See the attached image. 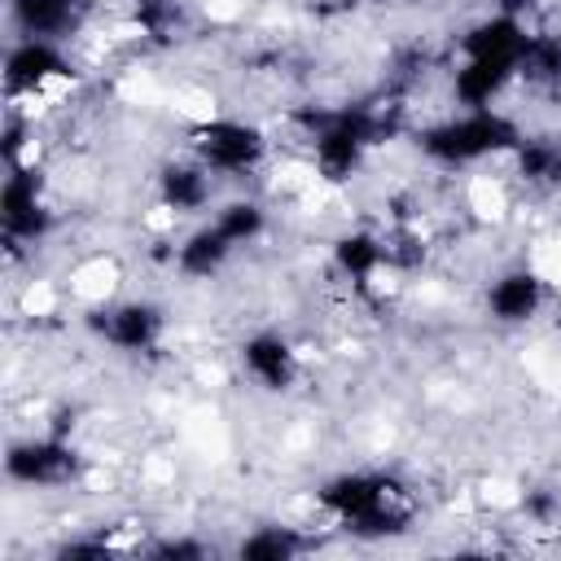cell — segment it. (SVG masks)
Instances as JSON below:
<instances>
[{"label":"cell","mask_w":561,"mask_h":561,"mask_svg":"<svg viewBox=\"0 0 561 561\" xmlns=\"http://www.w3.org/2000/svg\"><path fill=\"white\" fill-rule=\"evenodd\" d=\"M316 504L337 517L346 530L359 535H386L394 526L408 522V491L390 478V473H373V469H346L333 473L329 482H320Z\"/></svg>","instance_id":"obj_1"},{"label":"cell","mask_w":561,"mask_h":561,"mask_svg":"<svg viewBox=\"0 0 561 561\" xmlns=\"http://www.w3.org/2000/svg\"><path fill=\"white\" fill-rule=\"evenodd\" d=\"M517 140H522L517 123L504 110L486 105V110H460V114H447V118L421 127L416 149L438 167H473L482 158L513 153Z\"/></svg>","instance_id":"obj_2"},{"label":"cell","mask_w":561,"mask_h":561,"mask_svg":"<svg viewBox=\"0 0 561 561\" xmlns=\"http://www.w3.org/2000/svg\"><path fill=\"white\" fill-rule=\"evenodd\" d=\"M188 153L215 175H245L267 158V136L245 118H202L188 127Z\"/></svg>","instance_id":"obj_3"},{"label":"cell","mask_w":561,"mask_h":561,"mask_svg":"<svg viewBox=\"0 0 561 561\" xmlns=\"http://www.w3.org/2000/svg\"><path fill=\"white\" fill-rule=\"evenodd\" d=\"M0 224L9 245H35L53 228V210L44 202V175L35 167H9L0 188Z\"/></svg>","instance_id":"obj_4"},{"label":"cell","mask_w":561,"mask_h":561,"mask_svg":"<svg viewBox=\"0 0 561 561\" xmlns=\"http://www.w3.org/2000/svg\"><path fill=\"white\" fill-rule=\"evenodd\" d=\"M4 473L18 486H66L79 478V451L61 434L18 438L4 451Z\"/></svg>","instance_id":"obj_5"},{"label":"cell","mask_w":561,"mask_h":561,"mask_svg":"<svg viewBox=\"0 0 561 561\" xmlns=\"http://www.w3.org/2000/svg\"><path fill=\"white\" fill-rule=\"evenodd\" d=\"M88 324H92V333H96L105 346L127 351V355H145V351H153V346L162 342V329H167L162 311H158L153 302H140V298L110 302V307L92 311Z\"/></svg>","instance_id":"obj_6"},{"label":"cell","mask_w":561,"mask_h":561,"mask_svg":"<svg viewBox=\"0 0 561 561\" xmlns=\"http://www.w3.org/2000/svg\"><path fill=\"white\" fill-rule=\"evenodd\" d=\"M70 75V57L61 53L57 39H18L4 57V92L9 96H35L48 83Z\"/></svg>","instance_id":"obj_7"},{"label":"cell","mask_w":561,"mask_h":561,"mask_svg":"<svg viewBox=\"0 0 561 561\" xmlns=\"http://www.w3.org/2000/svg\"><path fill=\"white\" fill-rule=\"evenodd\" d=\"M237 355H241L245 377H250L259 390H289V386L298 381V373H302L298 351H294L289 337H280L276 329H259V333H250V337L241 342Z\"/></svg>","instance_id":"obj_8"},{"label":"cell","mask_w":561,"mask_h":561,"mask_svg":"<svg viewBox=\"0 0 561 561\" xmlns=\"http://www.w3.org/2000/svg\"><path fill=\"white\" fill-rule=\"evenodd\" d=\"M543 276L530 267H508L486 285V316L495 324H530L543 311Z\"/></svg>","instance_id":"obj_9"},{"label":"cell","mask_w":561,"mask_h":561,"mask_svg":"<svg viewBox=\"0 0 561 561\" xmlns=\"http://www.w3.org/2000/svg\"><path fill=\"white\" fill-rule=\"evenodd\" d=\"M517 79V61L500 57H465L451 75V96L460 110H486L504 96V88Z\"/></svg>","instance_id":"obj_10"},{"label":"cell","mask_w":561,"mask_h":561,"mask_svg":"<svg viewBox=\"0 0 561 561\" xmlns=\"http://www.w3.org/2000/svg\"><path fill=\"white\" fill-rule=\"evenodd\" d=\"M88 0H9V18L26 39H70L79 31Z\"/></svg>","instance_id":"obj_11"},{"label":"cell","mask_w":561,"mask_h":561,"mask_svg":"<svg viewBox=\"0 0 561 561\" xmlns=\"http://www.w3.org/2000/svg\"><path fill=\"white\" fill-rule=\"evenodd\" d=\"M158 197H162V206H167L171 215H197V210H206L210 197H215V171H210L206 162H197V158L171 162V167H162V175H158Z\"/></svg>","instance_id":"obj_12"},{"label":"cell","mask_w":561,"mask_h":561,"mask_svg":"<svg viewBox=\"0 0 561 561\" xmlns=\"http://www.w3.org/2000/svg\"><path fill=\"white\" fill-rule=\"evenodd\" d=\"M526 22L513 13H486L478 18L465 35H460V57H500V61H517L526 48Z\"/></svg>","instance_id":"obj_13"},{"label":"cell","mask_w":561,"mask_h":561,"mask_svg":"<svg viewBox=\"0 0 561 561\" xmlns=\"http://www.w3.org/2000/svg\"><path fill=\"white\" fill-rule=\"evenodd\" d=\"M232 250H237V245H232L215 224H202V228H193V232L175 245L171 263H175V272L188 276V280H210L215 272H224V263L232 259Z\"/></svg>","instance_id":"obj_14"},{"label":"cell","mask_w":561,"mask_h":561,"mask_svg":"<svg viewBox=\"0 0 561 561\" xmlns=\"http://www.w3.org/2000/svg\"><path fill=\"white\" fill-rule=\"evenodd\" d=\"M333 267L355 280V285H368L381 267H390V254H386V237L381 232H368V228H351L333 241Z\"/></svg>","instance_id":"obj_15"},{"label":"cell","mask_w":561,"mask_h":561,"mask_svg":"<svg viewBox=\"0 0 561 561\" xmlns=\"http://www.w3.org/2000/svg\"><path fill=\"white\" fill-rule=\"evenodd\" d=\"M210 224H215L232 245H250V241L263 237L267 210H263L254 197H228V202L215 206V219H210Z\"/></svg>","instance_id":"obj_16"},{"label":"cell","mask_w":561,"mask_h":561,"mask_svg":"<svg viewBox=\"0 0 561 561\" xmlns=\"http://www.w3.org/2000/svg\"><path fill=\"white\" fill-rule=\"evenodd\" d=\"M302 548H307V539L294 526H259L237 543V557L241 561H289Z\"/></svg>","instance_id":"obj_17"},{"label":"cell","mask_w":561,"mask_h":561,"mask_svg":"<svg viewBox=\"0 0 561 561\" xmlns=\"http://www.w3.org/2000/svg\"><path fill=\"white\" fill-rule=\"evenodd\" d=\"M153 552L158 557H206V543H197V539H162V543H153Z\"/></svg>","instance_id":"obj_18"},{"label":"cell","mask_w":561,"mask_h":561,"mask_svg":"<svg viewBox=\"0 0 561 561\" xmlns=\"http://www.w3.org/2000/svg\"><path fill=\"white\" fill-rule=\"evenodd\" d=\"M543 184H548V188H561V136H552V153H548Z\"/></svg>","instance_id":"obj_19"},{"label":"cell","mask_w":561,"mask_h":561,"mask_svg":"<svg viewBox=\"0 0 561 561\" xmlns=\"http://www.w3.org/2000/svg\"><path fill=\"white\" fill-rule=\"evenodd\" d=\"M491 4H495V13H513V18H526V13H530L539 0H491Z\"/></svg>","instance_id":"obj_20"}]
</instances>
